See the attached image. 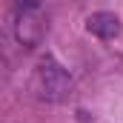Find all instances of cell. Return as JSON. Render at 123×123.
Masks as SVG:
<instances>
[{"instance_id":"obj_1","label":"cell","mask_w":123,"mask_h":123,"mask_svg":"<svg viewBox=\"0 0 123 123\" xmlns=\"http://www.w3.org/2000/svg\"><path fill=\"white\" fill-rule=\"evenodd\" d=\"M34 92H37L40 100L63 103V100L72 94V74H69L57 60L46 57V60L37 66V72H34Z\"/></svg>"},{"instance_id":"obj_2","label":"cell","mask_w":123,"mask_h":123,"mask_svg":"<svg viewBox=\"0 0 123 123\" xmlns=\"http://www.w3.org/2000/svg\"><path fill=\"white\" fill-rule=\"evenodd\" d=\"M14 31H17V40L23 46H37L46 37V17L40 14V9L37 12H17Z\"/></svg>"},{"instance_id":"obj_3","label":"cell","mask_w":123,"mask_h":123,"mask_svg":"<svg viewBox=\"0 0 123 123\" xmlns=\"http://www.w3.org/2000/svg\"><path fill=\"white\" fill-rule=\"evenodd\" d=\"M86 29H89V34L100 37V40H112L120 34V20L115 12H94L86 20Z\"/></svg>"},{"instance_id":"obj_4","label":"cell","mask_w":123,"mask_h":123,"mask_svg":"<svg viewBox=\"0 0 123 123\" xmlns=\"http://www.w3.org/2000/svg\"><path fill=\"white\" fill-rule=\"evenodd\" d=\"M14 9L17 12H37L40 9V0H14Z\"/></svg>"}]
</instances>
